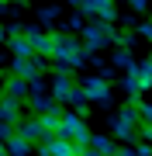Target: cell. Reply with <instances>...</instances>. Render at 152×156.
<instances>
[{"instance_id": "cell-26", "label": "cell", "mask_w": 152, "mask_h": 156, "mask_svg": "<svg viewBox=\"0 0 152 156\" xmlns=\"http://www.w3.org/2000/svg\"><path fill=\"white\" fill-rule=\"evenodd\" d=\"M138 35H142V38H149V42H152V24H149V21H145V24H138Z\"/></svg>"}, {"instance_id": "cell-12", "label": "cell", "mask_w": 152, "mask_h": 156, "mask_svg": "<svg viewBox=\"0 0 152 156\" xmlns=\"http://www.w3.org/2000/svg\"><path fill=\"white\" fill-rule=\"evenodd\" d=\"M17 135H21V139H28V142H38V139H45V132H42L38 118H31V122H17Z\"/></svg>"}, {"instance_id": "cell-4", "label": "cell", "mask_w": 152, "mask_h": 156, "mask_svg": "<svg viewBox=\"0 0 152 156\" xmlns=\"http://www.w3.org/2000/svg\"><path fill=\"white\" fill-rule=\"evenodd\" d=\"M49 69V56H14L11 59V73L14 76H21V80H35V76H42V73Z\"/></svg>"}, {"instance_id": "cell-1", "label": "cell", "mask_w": 152, "mask_h": 156, "mask_svg": "<svg viewBox=\"0 0 152 156\" xmlns=\"http://www.w3.org/2000/svg\"><path fill=\"white\" fill-rule=\"evenodd\" d=\"M90 56V49H86L83 42L76 38V35L69 31H52V59L56 62H66L69 69H79Z\"/></svg>"}, {"instance_id": "cell-16", "label": "cell", "mask_w": 152, "mask_h": 156, "mask_svg": "<svg viewBox=\"0 0 152 156\" xmlns=\"http://www.w3.org/2000/svg\"><path fill=\"white\" fill-rule=\"evenodd\" d=\"M7 45H11L14 56H31V42L24 38V31L21 35H7Z\"/></svg>"}, {"instance_id": "cell-7", "label": "cell", "mask_w": 152, "mask_h": 156, "mask_svg": "<svg viewBox=\"0 0 152 156\" xmlns=\"http://www.w3.org/2000/svg\"><path fill=\"white\" fill-rule=\"evenodd\" d=\"M24 38L31 42V52H35V56H49L52 59V35L38 31V28H24Z\"/></svg>"}, {"instance_id": "cell-15", "label": "cell", "mask_w": 152, "mask_h": 156, "mask_svg": "<svg viewBox=\"0 0 152 156\" xmlns=\"http://www.w3.org/2000/svg\"><path fill=\"white\" fill-rule=\"evenodd\" d=\"M4 146H7V156H28V153H31V142H28V139H21L17 132H14Z\"/></svg>"}, {"instance_id": "cell-18", "label": "cell", "mask_w": 152, "mask_h": 156, "mask_svg": "<svg viewBox=\"0 0 152 156\" xmlns=\"http://www.w3.org/2000/svg\"><path fill=\"white\" fill-rule=\"evenodd\" d=\"M28 104L35 108V115H42V111H49V108H56L59 101H56V97H49V94H31V97H28Z\"/></svg>"}, {"instance_id": "cell-8", "label": "cell", "mask_w": 152, "mask_h": 156, "mask_svg": "<svg viewBox=\"0 0 152 156\" xmlns=\"http://www.w3.org/2000/svg\"><path fill=\"white\" fill-rule=\"evenodd\" d=\"M0 122H11V125L21 122V101H17V97H7L4 94V101H0Z\"/></svg>"}, {"instance_id": "cell-31", "label": "cell", "mask_w": 152, "mask_h": 156, "mask_svg": "<svg viewBox=\"0 0 152 156\" xmlns=\"http://www.w3.org/2000/svg\"><path fill=\"white\" fill-rule=\"evenodd\" d=\"M4 38H7V31H4V28H0V42H4Z\"/></svg>"}, {"instance_id": "cell-29", "label": "cell", "mask_w": 152, "mask_h": 156, "mask_svg": "<svg viewBox=\"0 0 152 156\" xmlns=\"http://www.w3.org/2000/svg\"><path fill=\"white\" fill-rule=\"evenodd\" d=\"M138 66H142V69H149V73H152V52H149V56H145V59H142V62H138Z\"/></svg>"}, {"instance_id": "cell-20", "label": "cell", "mask_w": 152, "mask_h": 156, "mask_svg": "<svg viewBox=\"0 0 152 156\" xmlns=\"http://www.w3.org/2000/svg\"><path fill=\"white\" fill-rule=\"evenodd\" d=\"M114 45H121V49H131V45H135V35H131V31H114Z\"/></svg>"}, {"instance_id": "cell-25", "label": "cell", "mask_w": 152, "mask_h": 156, "mask_svg": "<svg viewBox=\"0 0 152 156\" xmlns=\"http://www.w3.org/2000/svg\"><path fill=\"white\" fill-rule=\"evenodd\" d=\"M111 156H138V153H135V149H131V146H118V149H114Z\"/></svg>"}, {"instance_id": "cell-9", "label": "cell", "mask_w": 152, "mask_h": 156, "mask_svg": "<svg viewBox=\"0 0 152 156\" xmlns=\"http://www.w3.org/2000/svg\"><path fill=\"white\" fill-rule=\"evenodd\" d=\"M45 146H49V153H52V156H79V146H76V142H69V139H59V135L45 139Z\"/></svg>"}, {"instance_id": "cell-22", "label": "cell", "mask_w": 152, "mask_h": 156, "mask_svg": "<svg viewBox=\"0 0 152 156\" xmlns=\"http://www.w3.org/2000/svg\"><path fill=\"white\" fill-rule=\"evenodd\" d=\"M38 17H42V24H56V17H59V7H45V11H42Z\"/></svg>"}, {"instance_id": "cell-5", "label": "cell", "mask_w": 152, "mask_h": 156, "mask_svg": "<svg viewBox=\"0 0 152 156\" xmlns=\"http://www.w3.org/2000/svg\"><path fill=\"white\" fill-rule=\"evenodd\" d=\"M76 11H83L93 21H118V4L114 0H69Z\"/></svg>"}, {"instance_id": "cell-24", "label": "cell", "mask_w": 152, "mask_h": 156, "mask_svg": "<svg viewBox=\"0 0 152 156\" xmlns=\"http://www.w3.org/2000/svg\"><path fill=\"white\" fill-rule=\"evenodd\" d=\"M138 118H142V122H149V125H152V104H142V108H138Z\"/></svg>"}, {"instance_id": "cell-23", "label": "cell", "mask_w": 152, "mask_h": 156, "mask_svg": "<svg viewBox=\"0 0 152 156\" xmlns=\"http://www.w3.org/2000/svg\"><path fill=\"white\" fill-rule=\"evenodd\" d=\"M14 132H17V125H11V122H0V142H7Z\"/></svg>"}, {"instance_id": "cell-6", "label": "cell", "mask_w": 152, "mask_h": 156, "mask_svg": "<svg viewBox=\"0 0 152 156\" xmlns=\"http://www.w3.org/2000/svg\"><path fill=\"white\" fill-rule=\"evenodd\" d=\"M79 87H83L86 101H93L97 108H107V104H111V80H104V76H83Z\"/></svg>"}, {"instance_id": "cell-2", "label": "cell", "mask_w": 152, "mask_h": 156, "mask_svg": "<svg viewBox=\"0 0 152 156\" xmlns=\"http://www.w3.org/2000/svg\"><path fill=\"white\" fill-rule=\"evenodd\" d=\"M56 135H59V139H69V142H76L79 149H83V146L90 142V128H86V122H83V118H79L76 111H62V115H59Z\"/></svg>"}, {"instance_id": "cell-27", "label": "cell", "mask_w": 152, "mask_h": 156, "mask_svg": "<svg viewBox=\"0 0 152 156\" xmlns=\"http://www.w3.org/2000/svg\"><path fill=\"white\" fill-rule=\"evenodd\" d=\"M128 7H131V11H145L149 0H128Z\"/></svg>"}, {"instance_id": "cell-3", "label": "cell", "mask_w": 152, "mask_h": 156, "mask_svg": "<svg viewBox=\"0 0 152 156\" xmlns=\"http://www.w3.org/2000/svg\"><path fill=\"white\" fill-rule=\"evenodd\" d=\"M79 31H83V45L90 52L104 49V45H114V21H86Z\"/></svg>"}, {"instance_id": "cell-21", "label": "cell", "mask_w": 152, "mask_h": 156, "mask_svg": "<svg viewBox=\"0 0 152 156\" xmlns=\"http://www.w3.org/2000/svg\"><path fill=\"white\" fill-rule=\"evenodd\" d=\"M135 76H138V87H142V90H149V87H152V73H149V69H142V66H138V69H135Z\"/></svg>"}, {"instance_id": "cell-28", "label": "cell", "mask_w": 152, "mask_h": 156, "mask_svg": "<svg viewBox=\"0 0 152 156\" xmlns=\"http://www.w3.org/2000/svg\"><path fill=\"white\" fill-rule=\"evenodd\" d=\"M135 153H138V156H152V142H142Z\"/></svg>"}, {"instance_id": "cell-13", "label": "cell", "mask_w": 152, "mask_h": 156, "mask_svg": "<svg viewBox=\"0 0 152 156\" xmlns=\"http://www.w3.org/2000/svg\"><path fill=\"white\" fill-rule=\"evenodd\" d=\"M4 94L24 101V97H28V80H21V76H7V80H4Z\"/></svg>"}, {"instance_id": "cell-30", "label": "cell", "mask_w": 152, "mask_h": 156, "mask_svg": "<svg viewBox=\"0 0 152 156\" xmlns=\"http://www.w3.org/2000/svg\"><path fill=\"white\" fill-rule=\"evenodd\" d=\"M38 156H52V153H49V146H42V149H38Z\"/></svg>"}, {"instance_id": "cell-17", "label": "cell", "mask_w": 152, "mask_h": 156, "mask_svg": "<svg viewBox=\"0 0 152 156\" xmlns=\"http://www.w3.org/2000/svg\"><path fill=\"white\" fill-rule=\"evenodd\" d=\"M111 66H114V69H124V73H128V69H135L138 62L131 59V52H128V49H118V52L111 56Z\"/></svg>"}, {"instance_id": "cell-32", "label": "cell", "mask_w": 152, "mask_h": 156, "mask_svg": "<svg viewBox=\"0 0 152 156\" xmlns=\"http://www.w3.org/2000/svg\"><path fill=\"white\" fill-rule=\"evenodd\" d=\"M4 4H7V0H0V7H4Z\"/></svg>"}, {"instance_id": "cell-19", "label": "cell", "mask_w": 152, "mask_h": 156, "mask_svg": "<svg viewBox=\"0 0 152 156\" xmlns=\"http://www.w3.org/2000/svg\"><path fill=\"white\" fill-rule=\"evenodd\" d=\"M138 69V66H135ZM135 69H128L124 73V90H128V97L131 101H138V94H142V87H138V76H135Z\"/></svg>"}, {"instance_id": "cell-10", "label": "cell", "mask_w": 152, "mask_h": 156, "mask_svg": "<svg viewBox=\"0 0 152 156\" xmlns=\"http://www.w3.org/2000/svg\"><path fill=\"white\" fill-rule=\"evenodd\" d=\"M59 115H62V108H59V104L38 115V125H42V132H45V139H52V135H56V125H59Z\"/></svg>"}, {"instance_id": "cell-11", "label": "cell", "mask_w": 152, "mask_h": 156, "mask_svg": "<svg viewBox=\"0 0 152 156\" xmlns=\"http://www.w3.org/2000/svg\"><path fill=\"white\" fill-rule=\"evenodd\" d=\"M111 122H118V125H124V128H138V122H142V118H138V104H124Z\"/></svg>"}, {"instance_id": "cell-14", "label": "cell", "mask_w": 152, "mask_h": 156, "mask_svg": "<svg viewBox=\"0 0 152 156\" xmlns=\"http://www.w3.org/2000/svg\"><path fill=\"white\" fill-rule=\"evenodd\" d=\"M86 146H90V149H97L100 156H111L114 149H118V142H114L111 135H90V142H86Z\"/></svg>"}]
</instances>
